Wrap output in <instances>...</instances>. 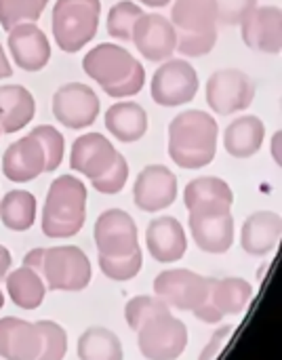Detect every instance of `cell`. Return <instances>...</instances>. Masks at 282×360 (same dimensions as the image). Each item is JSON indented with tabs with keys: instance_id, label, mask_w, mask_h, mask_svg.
<instances>
[{
	"instance_id": "cell-1",
	"label": "cell",
	"mask_w": 282,
	"mask_h": 360,
	"mask_svg": "<svg viewBox=\"0 0 282 360\" xmlns=\"http://www.w3.org/2000/svg\"><path fill=\"white\" fill-rule=\"evenodd\" d=\"M217 120L203 110H188L169 124V156L181 169H203L217 152Z\"/></svg>"
},
{
	"instance_id": "cell-2",
	"label": "cell",
	"mask_w": 282,
	"mask_h": 360,
	"mask_svg": "<svg viewBox=\"0 0 282 360\" xmlns=\"http://www.w3.org/2000/svg\"><path fill=\"white\" fill-rule=\"evenodd\" d=\"M86 217V188L74 175L57 177L42 209V232L49 238L76 236Z\"/></svg>"
},
{
	"instance_id": "cell-3",
	"label": "cell",
	"mask_w": 282,
	"mask_h": 360,
	"mask_svg": "<svg viewBox=\"0 0 282 360\" xmlns=\"http://www.w3.org/2000/svg\"><path fill=\"white\" fill-rule=\"evenodd\" d=\"M99 0H57L53 8V36L61 51L76 53L86 46L99 25Z\"/></svg>"
},
{
	"instance_id": "cell-4",
	"label": "cell",
	"mask_w": 282,
	"mask_h": 360,
	"mask_svg": "<svg viewBox=\"0 0 282 360\" xmlns=\"http://www.w3.org/2000/svg\"><path fill=\"white\" fill-rule=\"evenodd\" d=\"M40 276L53 291H82L93 278V268L82 249L53 247L44 253Z\"/></svg>"
},
{
	"instance_id": "cell-5",
	"label": "cell",
	"mask_w": 282,
	"mask_h": 360,
	"mask_svg": "<svg viewBox=\"0 0 282 360\" xmlns=\"http://www.w3.org/2000/svg\"><path fill=\"white\" fill-rule=\"evenodd\" d=\"M137 346L148 360H177L188 346V329L171 312L160 314L137 331Z\"/></svg>"
},
{
	"instance_id": "cell-6",
	"label": "cell",
	"mask_w": 282,
	"mask_h": 360,
	"mask_svg": "<svg viewBox=\"0 0 282 360\" xmlns=\"http://www.w3.org/2000/svg\"><path fill=\"white\" fill-rule=\"evenodd\" d=\"M255 97V82L236 68H224L211 74L207 82V103L219 116L247 110Z\"/></svg>"
},
{
	"instance_id": "cell-7",
	"label": "cell",
	"mask_w": 282,
	"mask_h": 360,
	"mask_svg": "<svg viewBox=\"0 0 282 360\" xmlns=\"http://www.w3.org/2000/svg\"><path fill=\"white\" fill-rule=\"evenodd\" d=\"M198 74L186 59H167L152 76V99L158 105L175 108L192 101L198 93Z\"/></svg>"
},
{
	"instance_id": "cell-8",
	"label": "cell",
	"mask_w": 282,
	"mask_h": 360,
	"mask_svg": "<svg viewBox=\"0 0 282 360\" xmlns=\"http://www.w3.org/2000/svg\"><path fill=\"white\" fill-rule=\"evenodd\" d=\"M154 295L169 308L194 312L207 302L209 283L192 270H165L154 278Z\"/></svg>"
},
{
	"instance_id": "cell-9",
	"label": "cell",
	"mask_w": 282,
	"mask_h": 360,
	"mask_svg": "<svg viewBox=\"0 0 282 360\" xmlns=\"http://www.w3.org/2000/svg\"><path fill=\"white\" fill-rule=\"evenodd\" d=\"M95 245L105 257H124L137 251L139 236L133 217L122 209L103 211L95 224Z\"/></svg>"
},
{
	"instance_id": "cell-10",
	"label": "cell",
	"mask_w": 282,
	"mask_h": 360,
	"mask_svg": "<svg viewBox=\"0 0 282 360\" xmlns=\"http://www.w3.org/2000/svg\"><path fill=\"white\" fill-rule=\"evenodd\" d=\"M53 114L68 129H86L99 114V97L82 82L63 84L53 95Z\"/></svg>"
},
{
	"instance_id": "cell-11",
	"label": "cell",
	"mask_w": 282,
	"mask_h": 360,
	"mask_svg": "<svg viewBox=\"0 0 282 360\" xmlns=\"http://www.w3.org/2000/svg\"><path fill=\"white\" fill-rule=\"evenodd\" d=\"M131 40L148 61H167L177 49V30L169 17L143 13L133 27Z\"/></svg>"
},
{
	"instance_id": "cell-12",
	"label": "cell",
	"mask_w": 282,
	"mask_h": 360,
	"mask_svg": "<svg viewBox=\"0 0 282 360\" xmlns=\"http://www.w3.org/2000/svg\"><path fill=\"white\" fill-rule=\"evenodd\" d=\"M135 205L146 213H156L171 207L177 198V177L162 165L146 167L133 186Z\"/></svg>"
},
{
	"instance_id": "cell-13",
	"label": "cell",
	"mask_w": 282,
	"mask_h": 360,
	"mask_svg": "<svg viewBox=\"0 0 282 360\" xmlns=\"http://www.w3.org/2000/svg\"><path fill=\"white\" fill-rule=\"evenodd\" d=\"M190 230L196 247L205 253H226L234 243V217L226 211H190Z\"/></svg>"
},
{
	"instance_id": "cell-14",
	"label": "cell",
	"mask_w": 282,
	"mask_h": 360,
	"mask_svg": "<svg viewBox=\"0 0 282 360\" xmlns=\"http://www.w3.org/2000/svg\"><path fill=\"white\" fill-rule=\"evenodd\" d=\"M135 63L137 59L124 46L108 44V42L97 44L82 59V68L86 76H91L97 84H101V89L120 82L124 76H129Z\"/></svg>"
},
{
	"instance_id": "cell-15",
	"label": "cell",
	"mask_w": 282,
	"mask_h": 360,
	"mask_svg": "<svg viewBox=\"0 0 282 360\" xmlns=\"http://www.w3.org/2000/svg\"><path fill=\"white\" fill-rule=\"evenodd\" d=\"M243 40L249 49L278 55L282 49L281 6H255L243 21Z\"/></svg>"
},
{
	"instance_id": "cell-16",
	"label": "cell",
	"mask_w": 282,
	"mask_h": 360,
	"mask_svg": "<svg viewBox=\"0 0 282 360\" xmlns=\"http://www.w3.org/2000/svg\"><path fill=\"white\" fill-rule=\"evenodd\" d=\"M116 156L118 152L105 135L86 133L74 141L70 154V167L89 179H97L114 165Z\"/></svg>"
},
{
	"instance_id": "cell-17",
	"label": "cell",
	"mask_w": 282,
	"mask_h": 360,
	"mask_svg": "<svg viewBox=\"0 0 282 360\" xmlns=\"http://www.w3.org/2000/svg\"><path fill=\"white\" fill-rule=\"evenodd\" d=\"M8 49L15 63L25 72H38L51 59L49 38L36 23H21L8 30Z\"/></svg>"
},
{
	"instance_id": "cell-18",
	"label": "cell",
	"mask_w": 282,
	"mask_h": 360,
	"mask_svg": "<svg viewBox=\"0 0 282 360\" xmlns=\"http://www.w3.org/2000/svg\"><path fill=\"white\" fill-rule=\"evenodd\" d=\"M44 150L34 135H25L11 143L2 156V173L15 184H25L44 173Z\"/></svg>"
},
{
	"instance_id": "cell-19",
	"label": "cell",
	"mask_w": 282,
	"mask_h": 360,
	"mask_svg": "<svg viewBox=\"0 0 282 360\" xmlns=\"http://www.w3.org/2000/svg\"><path fill=\"white\" fill-rule=\"evenodd\" d=\"M42 352V335L36 323L15 316L0 319V356L6 360H36Z\"/></svg>"
},
{
	"instance_id": "cell-20",
	"label": "cell",
	"mask_w": 282,
	"mask_h": 360,
	"mask_svg": "<svg viewBox=\"0 0 282 360\" xmlns=\"http://www.w3.org/2000/svg\"><path fill=\"white\" fill-rule=\"evenodd\" d=\"M146 245H148L150 255L156 262H160V264L179 262L188 249L186 230L171 215L152 219L148 230H146Z\"/></svg>"
},
{
	"instance_id": "cell-21",
	"label": "cell",
	"mask_w": 282,
	"mask_h": 360,
	"mask_svg": "<svg viewBox=\"0 0 282 360\" xmlns=\"http://www.w3.org/2000/svg\"><path fill=\"white\" fill-rule=\"evenodd\" d=\"M281 217L272 211H257L245 224L241 232V245L249 255H268L281 243Z\"/></svg>"
},
{
	"instance_id": "cell-22",
	"label": "cell",
	"mask_w": 282,
	"mask_h": 360,
	"mask_svg": "<svg viewBox=\"0 0 282 360\" xmlns=\"http://www.w3.org/2000/svg\"><path fill=\"white\" fill-rule=\"evenodd\" d=\"M184 202L188 211H226L232 209L234 192L219 177H198L186 186Z\"/></svg>"
},
{
	"instance_id": "cell-23",
	"label": "cell",
	"mask_w": 282,
	"mask_h": 360,
	"mask_svg": "<svg viewBox=\"0 0 282 360\" xmlns=\"http://www.w3.org/2000/svg\"><path fill=\"white\" fill-rule=\"evenodd\" d=\"M266 139V124L257 116L234 118L224 133V148L234 158H251L262 150Z\"/></svg>"
},
{
	"instance_id": "cell-24",
	"label": "cell",
	"mask_w": 282,
	"mask_h": 360,
	"mask_svg": "<svg viewBox=\"0 0 282 360\" xmlns=\"http://www.w3.org/2000/svg\"><path fill=\"white\" fill-rule=\"evenodd\" d=\"M105 129L118 141H139L148 131V114L135 101H118L105 112Z\"/></svg>"
},
{
	"instance_id": "cell-25",
	"label": "cell",
	"mask_w": 282,
	"mask_h": 360,
	"mask_svg": "<svg viewBox=\"0 0 282 360\" xmlns=\"http://www.w3.org/2000/svg\"><path fill=\"white\" fill-rule=\"evenodd\" d=\"M207 302L222 312V316L243 314L253 297V287L243 278H207Z\"/></svg>"
},
{
	"instance_id": "cell-26",
	"label": "cell",
	"mask_w": 282,
	"mask_h": 360,
	"mask_svg": "<svg viewBox=\"0 0 282 360\" xmlns=\"http://www.w3.org/2000/svg\"><path fill=\"white\" fill-rule=\"evenodd\" d=\"M36 112L34 97L27 89L19 84L0 86V131L17 133L21 131Z\"/></svg>"
},
{
	"instance_id": "cell-27",
	"label": "cell",
	"mask_w": 282,
	"mask_h": 360,
	"mask_svg": "<svg viewBox=\"0 0 282 360\" xmlns=\"http://www.w3.org/2000/svg\"><path fill=\"white\" fill-rule=\"evenodd\" d=\"M171 23L177 32H209L217 30V11L213 0H175Z\"/></svg>"
},
{
	"instance_id": "cell-28",
	"label": "cell",
	"mask_w": 282,
	"mask_h": 360,
	"mask_svg": "<svg viewBox=\"0 0 282 360\" xmlns=\"http://www.w3.org/2000/svg\"><path fill=\"white\" fill-rule=\"evenodd\" d=\"M6 291L11 302L21 308V310H36L40 308V304L44 302L46 295V285L42 281V276L25 266L13 270L11 274H6Z\"/></svg>"
},
{
	"instance_id": "cell-29",
	"label": "cell",
	"mask_w": 282,
	"mask_h": 360,
	"mask_svg": "<svg viewBox=\"0 0 282 360\" xmlns=\"http://www.w3.org/2000/svg\"><path fill=\"white\" fill-rule=\"evenodd\" d=\"M0 219L13 232H25L36 221V198L27 190H11L0 200Z\"/></svg>"
},
{
	"instance_id": "cell-30",
	"label": "cell",
	"mask_w": 282,
	"mask_h": 360,
	"mask_svg": "<svg viewBox=\"0 0 282 360\" xmlns=\"http://www.w3.org/2000/svg\"><path fill=\"white\" fill-rule=\"evenodd\" d=\"M80 360H122V346L116 333L103 327L86 329L78 340Z\"/></svg>"
},
{
	"instance_id": "cell-31",
	"label": "cell",
	"mask_w": 282,
	"mask_h": 360,
	"mask_svg": "<svg viewBox=\"0 0 282 360\" xmlns=\"http://www.w3.org/2000/svg\"><path fill=\"white\" fill-rule=\"evenodd\" d=\"M141 15H143L141 6L133 0H122L114 4L108 13V34L116 40L129 42L133 36V27Z\"/></svg>"
},
{
	"instance_id": "cell-32",
	"label": "cell",
	"mask_w": 282,
	"mask_h": 360,
	"mask_svg": "<svg viewBox=\"0 0 282 360\" xmlns=\"http://www.w3.org/2000/svg\"><path fill=\"white\" fill-rule=\"evenodd\" d=\"M42 11L38 0H0V25L8 32L21 23H36Z\"/></svg>"
},
{
	"instance_id": "cell-33",
	"label": "cell",
	"mask_w": 282,
	"mask_h": 360,
	"mask_svg": "<svg viewBox=\"0 0 282 360\" xmlns=\"http://www.w3.org/2000/svg\"><path fill=\"white\" fill-rule=\"evenodd\" d=\"M160 314H169V306L165 302H160L158 297H150V295H139L133 297L127 308H124V316L131 329L139 331L150 319L160 316Z\"/></svg>"
},
{
	"instance_id": "cell-34",
	"label": "cell",
	"mask_w": 282,
	"mask_h": 360,
	"mask_svg": "<svg viewBox=\"0 0 282 360\" xmlns=\"http://www.w3.org/2000/svg\"><path fill=\"white\" fill-rule=\"evenodd\" d=\"M141 266H143L141 249H137V251H133L131 255H124V257L99 255V268H101V272L110 281H118V283L131 281V278H135L141 272Z\"/></svg>"
},
{
	"instance_id": "cell-35",
	"label": "cell",
	"mask_w": 282,
	"mask_h": 360,
	"mask_svg": "<svg viewBox=\"0 0 282 360\" xmlns=\"http://www.w3.org/2000/svg\"><path fill=\"white\" fill-rule=\"evenodd\" d=\"M36 327L42 335V352L36 360H63L68 352L65 329L53 321H38Z\"/></svg>"
},
{
	"instance_id": "cell-36",
	"label": "cell",
	"mask_w": 282,
	"mask_h": 360,
	"mask_svg": "<svg viewBox=\"0 0 282 360\" xmlns=\"http://www.w3.org/2000/svg\"><path fill=\"white\" fill-rule=\"evenodd\" d=\"M30 135H34L40 141L42 150H44V160H46L44 171H55L63 160V148H65L63 135L51 124L36 127Z\"/></svg>"
},
{
	"instance_id": "cell-37",
	"label": "cell",
	"mask_w": 282,
	"mask_h": 360,
	"mask_svg": "<svg viewBox=\"0 0 282 360\" xmlns=\"http://www.w3.org/2000/svg\"><path fill=\"white\" fill-rule=\"evenodd\" d=\"M215 42H217V30L196 32V34L177 32V49L175 51L181 53L184 57H203L213 51Z\"/></svg>"
},
{
	"instance_id": "cell-38",
	"label": "cell",
	"mask_w": 282,
	"mask_h": 360,
	"mask_svg": "<svg viewBox=\"0 0 282 360\" xmlns=\"http://www.w3.org/2000/svg\"><path fill=\"white\" fill-rule=\"evenodd\" d=\"M129 179V162L124 160L122 154L116 156L114 165L97 179H91L93 188L101 194H118Z\"/></svg>"
},
{
	"instance_id": "cell-39",
	"label": "cell",
	"mask_w": 282,
	"mask_h": 360,
	"mask_svg": "<svg viewBox=\"0 0 282 360\" xmlns=\"http://www.w3.org/2000/svg\"><path fill=\"white\" fill-rule=\"evenodd\" d=\"M217 11V23L241 25V21L257 6V0H213Z\"/></svg>"
},
{
	"instance_id": "cell-40",
	"label": "cell",
	"mask_w": 282,
	"mask_h": 360,
	"mask_svg": "<svg viewBox=\"0 0 282 360\" xmlns=\"http://www.w3.org/2000/svg\"><path fill=\"white\" fill-rule=\"evenodd\" d=\"M143 84H146V70H143V65L137 61L135 65H133V70L129 72V76H124L120 82H116V84H112V86H108V89H103L110 97H116V99H122V97H133V95H137L141 89H143Z\"/></svg>"
},
{
	"instance_id": "cell-41",
	"label": "cell",
	"mask_w": 282,
	"mask_h": 360,
	"mask_svg": "<svg viewBox=\"0 0 282 360\" xmlns=\"http://www.w3.org/2000/svg\"><path fill=\"white\" fill-rule=\"evenodd\" d=\"M234 325H224L219 329H215V333L211 335L209 344L205 346V350L200 352V359L198 360H217L219 354L224 352V348L228 346L230 338L234 335Z\"/></svg>"
},
{
	"instance_id": "cell-42",
	"label": "cell",
	"mask_w": 282,
	"mask_h": 360,
	"mask_svg": "<svg viewBox=\"0 0 282 360\" xmlns=\"http://www.w3.org/2000/svg\"><path fill=\"white\" fill-rule=\"evenodd\" d=\"M194 314H196V319H200L203 323H209V325H215V323H219L224 316H222V312L217 310V308H213L209 302H205L203 306H198L196 310H194Z\"/></svg>"
},
{
	"instance_id": "cell-43",
	"label": "cell",
	"mask_w": 282,
	"mask_h": 360,
	"mask_svg": "<svg viewBox=\"0 0 282 360\" xmlns=\"http://www.w3.org/2000/svg\"><path fill=\"white\" fill-rule=\"evenodd\" d=\"M44 253H46V249H32V251L23 257V266L40 274V272H42V264H44Z\"/></svg>"
},
{
	"instance_id": "cell-44",
	"label": "cell",
	"mask_w": 282,
	"mask_h": 360,
	"mask_svg": "<svg viewBox=\"0 0 282 360\" xmlns=\"http://www.w3.org/2000/svg\"><path fill=\"white\" fill-rule=\"evenodd\" d=\"M11 264H13V257L8 253V249L0 245V278H6V274L11 270Z\"/></svg>"
},
{
	"instance_id": "cell-45",
	"label": "cell",
	"mask_w": 282,
	"mask_h": 360,
	"mask_svg": "<svg viewBox=\"0 0 282 360\" xmlns=\"http://www.w3.org/2000/svg\"><path fill=\"white\" fill-rule=\"evenodd\" d=\"M281 141H282V131H276V133H274V137H272V158L276 160V165H281L282 162Z\"/></svg>"
},
{
	"instance_id": "cell-46",
	"label": "cell",
	"mask_w": 282,
	"mask_h": 360,
	"mask_svg": "<svg viewBox=\"0 0 282 360\" xmlns=\"http://www.w3.org/2000/svg\"><path fill=\"white\" fill-rule=\"evenodd\" d=\"M11 74H13V68H11V63H8V59H6V55L2 51V44H0V80L8 78Z\"/></svg>"
},
{
	"instance_id": "cell-47",
	"label": "cell",
	"mask_w": 282,
	"mask_h": 360,
	"mask_svg": "<svg viewBox=\"0 0 282 360\" xmlns=\"http://www.w3.org/2000/svg\"><path fill=\"white\" fill-rule=\"evenodd\" d=\"M141 4H146V6H154V8H160V6H167L171 0H139Z\"/></svg>"
},
{
	"instance_id": "cell-48",
	"label": "cell",
	"mask_w": 282,
	"mask_h": 360,
	"mask_svg": "<svg viewBox=\"0 0 282 360\" xmlns=\"http://www.w3.org/2000/svg\"><path fill=\"white\" fill-rule=\"evenodd\" d=\"M4 306V295H2V291H0V308Z\"/></svg>"
},
{
	"instance_id": "cell-49",
	"label": "cell",
	"mask_w": 282,
	"mask_h": 360,
	"mask_svg": "<svg viewBox=\"0 0 282 360\" xmlns=\"http://www.w3.org/2000/svg\"><path fill=\"white\" fill-rule=\"evenodd\" d=\"M38 2H40L42 6H46V2H49V0H38Z\"/></svg>"
},
{
	"instance_id": "cell-50",
	"label": "cell",
	"mask_w": 282,
	"mask_h": 360,
	"mask_svg": "<svg viewBox=\"0 0 282 360\" xmlns=\"http://www.w3.org/2000/svg\"><path fill=\"white\" fill-rule=\"evenodd\" d=\"M0 133H2V131H0Z\"/></svg>"
}]
</instances>
